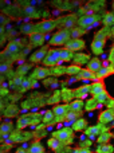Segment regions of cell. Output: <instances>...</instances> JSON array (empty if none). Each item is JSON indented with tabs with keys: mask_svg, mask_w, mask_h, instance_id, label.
<instances>
[{
	"mask_svg": "<svg viewBox=\"0 0 114 153\" xmlns=\"http://www.w3.org/2000/svg\"><path fill=\"white\" fill-rule=\"evenodd\" d=\"M110 35V28L109 27H104L101 28L95 35H94V39L91 42V51H93L94 55H101L105 50V45H106V39Z\"/></svg>",
	"mask_w": 114,
	"mask_h": 153,
	"instance_id": "obj_1",
	"label": "cell"
},
{
	"mask_svg": "<svg viewBox=\"0 0 114 153\" xmlns=\"http://www.w3.org/2000/svg\"><path fill=\"white\" fill-rule=\"evenodd\" d=\"M53 137L59 140L63 145H70L74 140V130L71 128H62L53 133Z\"/></svg>",
	"mask_w": 114,
	"mask_h": 153,
	"instance_id": "obj_2",
	"label": "cell"
},
{
	"mask_svg": "<svg viewBox=\"0 0 114 153\" xmlns=\"http://www.w3.org/2000/svg\"><path fill=\"white\" fill-rule=\"evenodd\" d=\"M69 40H71V38H70V31H67V30H59V31H56L55 34L51 36L48 45L50 46H66V43L69 42Z\"/></svg>",
	"mask_w": 114,
	"mask_h": 153,
	"instance_id": "obj_3",
	"label": "cell"
},
{
	"mask_svg": "<svg viewBox=\"0 0 114 153\" xmlns=\"http://www.w3.org/2000/svg\"><path fill=\"white\" fill-rule=\"evenodd\" d=\"M78 16L74 15V13H71V15H66L63 16V18H59L56 19V22H58V28L59 30H67V31H70V30L75 28L77 27V23H78Z\"/></svg>",
	"mask_w": 114,
	"mask_h": 153,
	"instance_id": "obj_4",
	"label": "cell"
},
{
	"mask_svg": "<svg viewBox=\"0 0 114 153\" xmlns=\"http://www.w3.org/2000/svg\"><path fill=\"white\" fill-rule=\"evenodd\" d=\"M98 13H87V15H82L79 19H78V23L77 26L79 28H83V30H89L91 27H94L95 22L98 23Z\"/></svg>",
	"mask_w": 114,
	"mask_h": 153,
	"instance_id": "obj_5",
	"label": "cell"
},
{
	"mask_svg": "<svg viewBox=\"0 0 114 153\" xmlns=\"http://www.w3.org/2000/svg\"><path fill=\"white\" fill-rule=\"evenodd\" d=\"M44 67H56L61 62V50H48L47 56L42 62Z\"/></svg>",
	"mask_w": 114,
	"mask_h": 153,
	"instance_id": "obj_6",
	"label": "cell"
},
{
	"mask_svg": "<svg viewBox=\"0 0 114 153\" xmlns=\"http://www.w3.org/2000/svg\"><path fill=\"white\" fill-rule=\"evenodd\" d=\"M56 27H58V22L56 20H42L35 24V31L44 35L51 32L53 30H55Z\"/></svg>",
	"mask_w": 114,
	"mask_h": 153,
	"instance_id": "obj_7",
	"label": "cell"
},
{
	"mask_svg": "<svg viewBox=\"0 0 114 153\" xmlns=\"http://www.w3.org/2000/svg\"><path fill=\"white\" fill-rule=\"evenodd\" d=\"M38 118H39V114H26V116H21L18 120V122H16V128L18 129H24V128L30 126L32 124H36Z\"/></svg>",
	"mask_w": 114,
	"mask_h": 153,
	"instance_id": "obj_8",
	"label": "cell"
},
{
	"mask_svg": "<svg viewBox=\"0 0 114 153\" xmlns=\"http://www.w3.org/2000/svg\"><path fill=\"white\" fill-rule=\"evenodd\" d=\"M19 53H20V46H19L16 42H10L7 45V47L4 48V51L1 53V61L5 59V56H10V58L18 56Z\"/></svg>",
	"mask_w": 114,
	"mask_h": 153,
	"instance_id": "obj_9",
	"label": "cell"
},
{
	"mask_svg": "<svg viewBox=\"0 0 114 153\" xmlns=\"http://www.w3.org/2000/svg\"><path fill=\"white\" fill-rule=\"evenodd\" d=\"M48 75H51V70L42 66V67H36V69L30 74V79H32V81H39V79H46Z\"/></svg>",
	"mask_w": 114,
	"mask_h": 153,
	"instance_id": "obj_10",
	"label": "cell"
},
{
	"mask_svg": "<svg viewBox=\"0 0 114 153\" xmlns=\"http://www.w3.org/2000/svg\"><path fill=\"white\" fill-rule=\"evenodd\" d=\"M85 46H86V43H85V40L83 39H71V40H69V42L66 43L64 48H67V50H70L71 53L77 54L78 51L83 50Z\"/></svg>",
	"mask_w": 114,
	"mask_h": 153,
	"instance_id": "obj_11",
	"label": "cell"
},
{
	"mask_svg": "<svg viewBox=\"0 0 114 153\" xmlns=\"http://www.w3.org/2000/svg\"><path fill=\"white\" fill-rule=\"evenodd\" d=\"M69 110H70L69 103H66V105H56V106H54L53 111H54V114H55L56 122L63 121V120L66 118V114H67V111H69Z\"/></svg>",
	"mask_w": 114,
	"mask_h": 153,
	"instance_id": "obj_12",
	"label": "cell"
},
{
	"mask_svg": "<svg viewBox=\"0 0 114 153\" xmlns=\"http://www.w3.org/2000/svg\"><path fill=\"white\" fill-rule=\"evenodd\" d=\"M114 121V109L113 108H107L106 110L101 111L98 116V122L102 125H106L109 122Z\"/></svg>",
	"mask_w": 114,
	"mask_h": 153,
	"instance_id": "obj_13",
	"label": "cell"
},
{
	"mask_svg": "<svg viewBox=\"0 0 114 153\" xmlns=\"http://www.w3.org/2000/svg\"><path fill=\"white\" fill-rule=\"evenodd\" d=\"M47 53H48L47 47H43V48H40V50L35 51V53L31 54V56H30V62H31V63H40V62H43L44 58L47 56Z\"/></svg>",
	"mask_w": 114,
	"mask_h": 153,
	"instance_id": "obj_14",
	"label": "cell"
},
{
	"mask_svg": "<svg viewBox=\"0 0 114 153\" xmlns=\"http://www.w3.org/2000/svg\"><path fill=\"white\" fill-rule=\"evenodd\" d=\"M104 93H106V87H105V83L102 81H95L91 83L90 94L93 97H98V95L104 94Z\"/></svg>",
	"mask_w": 114,
	"mask_h": 153,
	"instance_id": "obj_15",
	"label": "cell"
},
{
	"mask_svg": "<svg viewBox=\"0 0 114 153\" xmlns=\"http://www.w3.org/2000/svg\"><path fill=\"white\" fill-rule=\"evenodd\" d=\"M105 130H107L106 128L102 124H98V125H94V126H89L87 129L85 130L86 136H89V137H98L101 133H104Z\"/></svg>",
	"mask_w": 114,
	"mask_h": 153,
	"instance_id": "obj_16",
	"label": "cell"
},
{
	"mask_svg": "<svg viewBox=\"0 0 114 153\" xmlns=\"http://www.w3.org/2000/svg\"><path fill=\"white\" fill-rule=\"evenodd\" d=\"M86 69L87 70H90L91 73H94V74H97V73L99 71V70L102 69V62H101V59L99 58H91L90 61H89V63H87V66H86Z\"/></svg>",
	"mask_w": 114,
	"mask_h": 153,
	"instance_id": "obj_17",
	"label": "cell"
},
{
	"mask_svg": "<svg viewBox=\"0 0 114 153\" xmlns=\"http://www.w3.org/2000/svg\"><path fill=\"white\" fill-rule=\"evenodd\" d=\"M44 35L43 34H39V32H35V34H32L31 36H28V42L31 46H34V47H38V46H43V43H44Z\"/></svg>",
	"mask_w": 114,
	"mask_h": 153,
	"instance_id": "obj_18",
	"label": "cell"
},
{
	"mask_svg": "<svg viewBox=\"0 0 114 153\" xmlns=\"http://www.w3.org/2000/svg\"><path fill=\"white\" fill-rule=\"evenodd\" d=\"M90 90H91V85H83V86L74 90V97L77 100H83V98H86L87 93H90Z\"/></svg>",
	"mask_w": 114,
	"mask_h": 153,
	"instance_id": "obj_19",
	"label": "cell"
},
{
	"mask_svg": "<svg viewBox=\"0 0 114 153\" xmlns=\"http://www.w3.org/2000/svg\"><path fill=\"white\" fill-rule=\"evenodd\" d=\"M113 74H114V66L110 65V66L102 67V69L95 74V76H97V81H102V79H105L106 76L113 75Z\"/></svg>",
	"mask_w": 114,
	"mask_h": 153,
	"instance_id": "obj_20",
	"label": "cell"
},
{
	"mask_svg": "<svg viewBox=\"0 0 114 153\" xmlns=\"http://www.w3.org/2000/svg\"><path fill=\"white\" fill-rule=\"evenodd\" d=\"M75 79H77V81H85V79H89V81L95 82V81H97V76H95V74H94V73H91L90 70L82 69V71H81L79 74L75 76Z\"/></svg>",
	"mask_w": 114,
	"mask_h": 153,
	"instance_id": "obj_21",
	"label": "cell"
},
{
	"mask_svg": "<svg viewBox=\"0 0 114 153\" xmlns=\"http://www.w3.org/2000/svg\"><path fill=\"white\" fill-rule=\"evenodd\" d=\"M21 13L27 18H39V12L38 10L34 7V5H24L21 8Z\"/></svg>",
	"mask_w": 114,
	"mask_h": 153,
	"instance_id": "obj_22",
	"label": "cell"
},
{
	"mask_svg": "<svg viewBox=\"0 0 114 153\" xmlns=\"http://www.w3.org/2000/svg\"><path fill=\"white\" fill-rule=\"evenodd\" d=\"M71 129L74 130V132H82V130H86L87 129V121L81 117V118H78L75 122H73Z\"/></svg>",
	"mask_w": 114,
	"mask_h": 153,
	"instance_id": "obj_23",
	"label": "cell"
},
{
	"mask_svg": "<svg viewBox=\"0 0 114 153\" xmlns=\"http://www.w3.org/2000/svg\"><path fill=\"white\" fill-rule=\"evenodd\" d=\"M89 61H90V56H89L87 54H81V53L75 54L74 59H73L74 65H77V66H82V65H85V63H89Z\"/></svg>",
	"mask_w": 114,
	"mask_h": 153,
	"instance_id": "obj_24",
	"label": "cell"
},
{
	"mask_svg": "<svg viewBox=\"0 0 114 153\" xmlns=\"http://www.w3.org/2000/svg\"><path fill=\"white\" fill-rule=\"evenodd\" d=\"M12 130H13L12 122H3L1 126H0V134H1L3 140H4L8 134H11V133H12Z\"/></svg>",
	"mask_w": 114,
	"mask_h": 153,
	"instance_id": "obj_25",
	"label": "cell"
},
{
	"mask_svg": "<svg viewBox=\"0 0 114 153\" xmlns=\"http://www.w3.org/2000/svg\"><path fill=\"white\" fill-rule=\"evenodd\" d=\"M43 124L44 125H54L56 124V118H55V114H54L53 110H47L43 116Z\"/></svg>",
	"mask_w": 114,
	"mask_h": 153,
	"instance_id": "obj_26",
	"label": "cell"
},
{
	"mask_svg": "<svg viewBox=\"0 0 114 153\" xmlns=\"http://www.w3.org/2000/svg\"><path fill=\"white\" fill-rule=\"evenodd\" d=\"M20 32L27 36H31L32 34H35V24H31V23H26V24H21L20 26Z\"/></svg>",
	"mask_w": 114,
	"mask_h": 153,
	"instance_id": "obj_27",
	"label": "cell"
},
{
	"mask_svg": "<svg viewBox=\"0 0 114 153\" xmlns=\"http://www.w3.org/2000/svg\"><path fill=\"white\" fill-rule=\"evenodd\" d=\"M47 144H48V148L53 149L54 152H59L62 149V146H63V144H62L61 141L56 140V138H54V137H51L50 140L47 141Z\"/></svg>",
	"mask_w": 114,
	"mask_h": 153,
	"instance_id": "obj_28",
	"label": "cell"
},
{
	"mask_svg": "<svg viewBox=\"0 0 114 153\" xmlns=\"http://www.w3.org/2000/svg\"><path fill=\"white\" fill-rule=\"evenodd\" d=\"M113 137V134L109 132V130H105L104 133H101V134L97 137V143L98 144H109L110 138Z\"/></svg>",
	"mask_w": 114,
	"mask_h": 153,
	"instance_id": "obj_29",
	"label": "cell"
},
{
	"mask_svg": "<svg viewBox=\"0 0 114 153\" xmlns=\"http://www.w3.org/2000/svg\"><path fill=\"white\" fill-rule=\"evenodd\" d=\"M74 59V53H71L67 48H62L61 50V62H70Z\"/></svg>",
	"mask_w": 114,
	"mask_h": 153,
	"instance_id": "obj_30",
	"label": "cell"
},
{
	"mask_svg": "<svg viewBox=\"0 0 114 153\" xmlns=\"http://www.w3.org/2000/svg\"><path fill=\"white\" fill-rule=\"evenodd\" d=\"M69 108L71 111H82L83 109V101L82 100H74L69 103Z\"/></svg>",
	"mask_w": 114,
	"mask_h": 153,
	"instance_id": "obj_31",
	"label": "cell"
},
{
	"mask_svg": "<svg viewBox=\"0 0 114 153\" xmlns=\"http://www.w3.org/2000/svg\"><path fill=\"white\" fill-rule=\"evenodd\" d=\"M86 31L87 30H83V28H79V27H75V28L70 30V38L71 39H81L79 36H82L83 34H86Z\"/></svg>",
	"mask_w": 114,
	"mask_h": 153,
	"instance_id": "obj_32",
	"label": "cell"
},
{
	"mask_svg": "<svg viewBox=\"0 0 114 153\" xmlns=\"http://www.w3.org/2000/svg\"><path fill=\"white\" fill-rule=\"evenodd\" d=\"M114 148L110 144H99L95 149V153H113Z\"/></svg>",
	"mask_w": 114,
	"mask_h": 153,
	"instance_id": "obj_33",
	"label": "cell"
},
{
	"mask_svg": "<svg viewBox=\"0 0 114 153\" xmlns=\"http://www.w3.org/2000/svg\"><path fill=\"white\" fill-rule=\"evenodd\" d=\"M28 153H44V148H43V145L40 143L35 141V143H32L31 145H30Z\"/></svg>",
	"mask_w": 114,
	"mask_h": 153,
	"instance_id": "obj_34",
	"label": "cell"
},
{
	"mask_svg": "<svg viewBox=\"0 0 114 153\" xmlns=\"http://www.w3.org/2000/svg\"><path fill=\"white\" fill-rule=\"evenodd\" d=\"M81 116H82V111H71L69 110L66 114V121H70V122H75L78 118H81Z\"/></svg>",
	"mask_w": 114,
	"mask_h": 153,
	"instance_id": "obj_35",
	"label": "cell"
},
{
	"mask_svg": "<svg viewBox=\"0 0 114 153\" xmlns=\"http://www.w3.org/2000/svg\"><path fill=\"white\" fill-rule=\"evenodd\" d=\"M32 85H34V81L32 79H30V78H24V81H23V83L20 85V87H19V91L20 93H26L27 90H30L32 87Z\"/></svg>",
	"mask_w": 114,
	"mask_h": 153,
	"instance_id": "obj_36",
	"label": "cell"
},
{
	"mask_svg": "<svg viewBox=\"0 0 114 153\" xmlns=\"http://www.w3.org/2000/svg\"><path fill=\"white\" fill-rule=\"evenodd\" d=\"M82 71V69H81V66H77V65H71V66L67 67L66 70V74L69 75H73V76H77L79 73Z\"/></svg>",
	"mask_w": 114,
	"mask_h": 153,
	"instance_id": "obj_37",
	"label": "cell"
},
{
	"mask_svg": "<svg viewBox=\"0 0 114 153\" xmlns=\"http://www.w3.org/2000/svg\"><path fill=\"white\" fill-rule=\"evenodd\" d=\"M104 24H105V27H110V26H113L114 24V12H107V13H105V16H104Z\"/></svg>",
	"mask_w": 114,
	"mask_h": 153,
	"instance_id": "obj_38",
	"label": "cell"
},
{
	"mask_svg": "<svg viewBox=\"0 0 114 153\" xmlns=\"http://www.w3.org/2000/svg\"><path fill=\"white\" fill-rule=\"evenodd\" d=\"M11 62H8V61H1V65H0V73H1L3 75H5V74H8V73L11 71Z\"/></svg>",
	"mask_w": 114,
	"mask_h": 153,
	"instance_id": "obj_39",
	"label": "cell"
},
{
	"mask_svg": "<svg viewBox=\"0 0 114 153\" xmlns=\"http://www.w3.org/2000/svg\"><path fill=\"white\" fill-rule=\"evenodd\" d=\"M18 111H19L18 106H15V105H10V106L7 108V110H5L4 116H5V117H15L16 114H18Z\"/></svg>",
	"mask_w": 114,
	"mask_h": 153,
	"instance_id": "obj_40",
	"label": "cell"
},
{
	"mask_svg": "<svg viewBox=\"0 0 114 153\" xmlns=\"http://www.w3.org/2000/svg\"><path fill=\"white\" fill-rule=\"evenodd\" d=\"M99 103L95 101V98H91V100L86 101V110L87 111H93L94 109H97V106H98Z\"/></svg>",
	"mask_w": 114,
	"mask_h": 153,
	"instance_id": "obj_41",
	"label": "cell"
},
{
	"mask_svg": "<svg viewBox=\"0 0 114 153\" xmlns=\"http://www.w3.org/2000/svg\"><path fill=\"white\" fill-rule=\"evenodd\" d=\"M66 70H67V67L56 66V67H54V69L51 70V75L58 76V75H62V74H66Z\"/></svg>",
	"mask_w": 114,
	"mask_h": 153,
	"instance_id": "obj_42",
	"label": "cell"
},
{
	"mask_svg": "<svg viewBox=\"0 0 114 153\" xmlns=\"http://www.w3.org/2000/svg\"><path fill=\"white\" fill-rule=\"evenodd\" d=\"M93 98H95V101L98 103H105V102H107V101L110 100V95L107 94V91H106V93H104V94L98 95V97H93Z\"/></svg>",
	"mask_w": 114,
	"mask_h": 153,
	"instance_id": "obj_43",
	"label": "cell"
},
{
	"mask_svg": "<svg viewBox=\"0 0 114 153\" xmlns=\"http://www.w3.org/2000/svg\"><path fill=\"white\" fill-rule=\"evenodd\" d=\"M23 81H24V76H20V75H15L12 78V86H15V87H20V85L23 83Z\"/></svg>",
	"mask_w": 114,
	"mask_h": 153,
	"instance_id": "obj_44",
	"label": "cell"
},
{
	"mask_svg": "<svg viewBox=\"0 0 114 153\" xmlns=\"http://www.w3.org/2000/svg\"><path fill=\"white\" fill-rule=\"evenodd\" d=\"M62 97H63L64 101H70V98L74 97V91H71L69 89H63L62 90Z\"/></svg>",
	"mask_w": 114,
	"mask_h": 153,
	"instance_id": "obj_45",
	"label": "cell"
},
{
	"mask_svg": "<svg viewBox=\"0 0 114 153\" xmlns=\"http://www.w3.org/2000/svg\"><path fill=\"white\" fill-rule=\"evenodd\" d=\"M28 69H30V66H28V65H26V66H21V67H20V70H18V71H16V75L24 76V73H27V71H28Z\"/></svg>",
	"mask_w": 114,
	"mask_h": 153,
	"instance_id": "obj_46",
	"label": "cell"
},
{
	"mask_svg": "<svg viewBox=\"0 0 114 153\" xmlns=\"http://www.w3.org/2000/svg\"><path fill=\"white\" fill-rule=\"evenodd\" d=\"M109 61H110V62H112V65H114V46H113V47H112V50H110Z\"/></svg>",
	"mask_w": 114,
	"mask_h": 153,
	"instance_id": "obj_47",
	"label": "cell"
},
{
	"mask_svg": "<svg viewBox=\"0 0 114 153\" xmlns=\"http://www.w3.org/2000/svg\"><path fill=\"white\" fill-rule=\"evenodd\" d=\"M58 98H59V94H56L55 97H51V98H50V101H48V103H51V105H53V103L58 102Z\"/></svg>",
	"mask_w": 114,
	"mask_h": 153,
	"instance_id": "obj_48",
	"label": "cell"
},
{
	"mask_svg": "<svg viewBox=\"0 0 114 153\" xmlns=\"http://www.w3.org/2000/svg\"><path fill=\"white\" fill-rule=\"evenodd\" d=\"M79 153H90V151H89V148H79Z\"/></svg>",
	"mask_w": 114,
	"mask_h": 153,
	"instance_id": "obj_49",
	"label": "cell"
},
{
	"mask_svg": "<svg viewBox=\"0 0 114 153\" xmlns=\"http://www.w3.org/2000/svg\"><path fill=\"white\" fill-rule=\"evenodd\" d=\"M15 153H28V151H26V149H23V148H19Z\"/></svg>",
	"mask_w": 114,
	"mask_h": 153,
	"instance_id": "obj_50",
	"label": "cell"
},
{
	"mask_svg": "<svg viewBox=\"0 0 114 153\" xmlns=\"http://www.w3.org/2000/svg\"><path fill=\"white\" fill-rule=\"evenodd\" d=\"M8 93V90H7V87L5 86H3V89H1V95H5Z\"/></svg>",
	"mask_w": 114,
	"mask_h": 153,
	"instance_id": "obj_51",
	"label": "cell"
},
{
	"mask_svg": "<svg viewBox=\"0 0 114 153\" xmlns=\"http://www.w3.org/2000/svg\"><path fill=\"white\" fill-rule=\"evenodd\" d=\"M110 35H113V36H114V30H113V31H110Z\"/></svg>",
	"mask_w": 114,
	"mask_h": 153,
	"instance_id": "obj_52",
	"label": "cell"
},
{
	"mask_svg": "<svg viewBox=\"0 0 114 153\" xmlns=\"http://www.w3.org/2000/svg\"><path fill=\"white\" fill-rule=\"evenodd\" d=\"M112 5H113V10H114V1H113V3H112Z\"/></svg>",
	"mask_w": 114,
	"mask_h": 153,
	"instance_id": "obj_53",
	"label": "cell"
},
{
	"mask_svg": "<svg viewBox=\"0 0 114 153\" xmlns=\"http://www.w3.org/2000/svg\"><path fill=\"white\" fill-rule=\"evenodd\" d=\"M112 126H113V128H114V121H113V124H112Z\"/></svg>",
	"mask_w": 114,
	"mask_h": 153,
	"instance_id": "obj_54",
	"label": "cell"
},
{
	"mask_svg": "<svg viewBox=\"0 0 114 153\" xmlns=\"http://www.w3.org/2000/svg\"><path fill=\"white\" fill-rule=\"evenodd\" d=\"M113 109H114V106H113Z\"/></svg>",
	"mask_w": 114,
	"mask_h": 153,
	"instance_id": "obj_55",
	"label": "cell"
},
{
	"mask_svg": "<svg viewBox=\"0 0 114 153\" xmlns=\"http://www.w3.org/2000/svg\"><path fill=\"white\" fill-rule=\"evenodd\" d=\"M113 66H114V65H113Z\"/></svg>",
	"mask_w": 114,
	"mask_h": 153,
	"instance_id": "obj_56",
	"label": "cell"
}]
</instances>
